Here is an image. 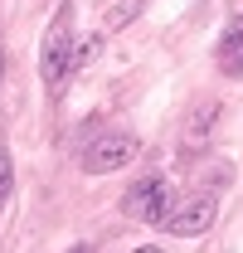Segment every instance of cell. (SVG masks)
Masks as SVG:
<instances>
[{
	"instance_id": "6da1fadb",
	"label": "cell",
	"mask_w": 243,
	"mask_h": 253,
	"mask_svg": "<svg viewBox=\"0 0 243 253\" xmlns=\"http://www.w3.org/2000/svg\"><path fill=\"white\" fill-rule=\"evenodd\" d=\"M175 210V190L165 175H141L136 185H126L122 195V214L126 219H141V224H165Z\"/></svg>"
},
{
	"instance_id": "7a4b0ae2",
	"label": "cell",
	"mask_w": 243,
	"mask_h": 253,
	"mask_svg": "<svg viewBox=\"0 0 243 253\" xmlns=\"http://www.w3.org/2000/svg\"><path fill=\"white\" fill-rule=\"evenodd\" d=\"M136 156H141V141L131 131H102L83 146V170L88 175H112L122 166H131Z\"/></svg>"
},
{
	"instance_id": "3957f363",
	"label": "cell",
	"mask_w": 243,
	"mask_h": 253,
	"mask_svg": "<svg viewBox=\"0 0 243 253\" xmlns=\"http://www.w3.org/2000/svg\"><path fill=\"white\" fill-rule=\"evenodd\" d=\"M73 20L68 15H54V25L44 34V49H39V73H44V83L49 88H63L68 83V73H73Z\"/></svg>"
},
{
	"instance_id": "277c9868",
	"label": "cell",
	"mask_w": 243,
	"mask_h": 253,
	"mask_svg": "<svg viewBox=\"0 0 243 253\" xmlns=\"http://www.w3.org/2000/svg\"><path fill=\"white\" fill-rule=\"evenodd\" d=\"M214 219H219V195H214V190H195V195L175 200V210H170L165 229L180 234V239H195V234H204Z\"/></svg>"
},
{
	"instance_id": "5b68a950",
	"label": "cell",
	"mask_w": 243,
	"mask_h": 253,
	"mask_svg": "<svg viewBox=\"0 0 243 253\" xmlns=\"http://www.w3.org/2000/svg\"><path fill=\"white\" fill-rule=\"evenodd\" d=\"M219 68L229 78H243V20H229V30L219 34Z\"/></svg>"
},
{
	"instance_id": "8992f818",
	"label": "cell",
	"mask_w": 243,
	"mask_h": 253,
	"mask_svg": "<svg viewBox=\"0 0 243 253\" xmlns=\"http://www.w3.org/2000/svg\"><path fill=\"white\" fill-rule=\"evenodd\" d=\"M214 126H219V102H200V107L185 117V131H180L185 146H204L214 136Z\"/></svg>"
},
{
	"instance_id": "52a82bcc",
	"label": "cell",
	"mask_w": 243,
	"mask_h": 253,
	"mask_svg": "<svg viewBox=\"0 0 243 253\" xmlns=\"http://www.w3.org/2000/svg\"><path fill=\"white\" fill-rule=\"evenodd\" d=\"M102 44H107V30L88 34L83 44H73V68H88V63H97V54H102Z\"/></svg>"
},
{
	"instance_id": "ba28073f",
	"label": "cell",
	"mask_w": 243,
	"mask_h": 253,
	"mask_svg": "<svg viewBox=\"0 0 243 253\" xmlns=\"http://www.w3.org/2000/svg\"><path fill=\"white\" fill-rule=\"evenodd\" d=\"M10 190H15V166H10V156H5V151H0V210H5Z\"/></svg>"
},
{
	"instance_id": "9c48e42d",
	"label": "cell",
	"mask_w": 243,
	"mask_h": 253,
	"mask_svg": "<svg viewBox=\"0 0 243 253\" xmlns=\"http://www.w3.org/2000/svg\"><path fill=\"white\" fill-rule=\"evenodd\" d=\"M136 10H141V5H136V0H122L117 10H112V20H107V30H122V25H126V20H131V15H136Z\"/></svg>"
},
{
	"instance_id": "30bf717a",
	"label": "cell",
	"mask_w": 243,
	"mask_h": 253,
	"mask_svg": "<svg viewBox=\"0 0 243 253\" xmlns=\"http://www.w3.org/2000/svg\"><path fill=\"white\" fill-rule=\"evenodd\" d=\"M68 253H92V244H73V249H68Z\"/></svg>"
},
{
	"instance_id": "8fae6325",
	"label": "cell",
	"mask_w": 243,
	"mask_h": 253,
	"mask_svg": "<svg viewBox=\"0 0 243 253\" xmlns=\"http://www.w3.org/2000/svg\"><path fill=\"white\" fill-rule=\"evenodd\" d=\"M0 83H5V44H0Z\"/></svg>"
},
{
	"instance_id": "7c38bea8",
	"label": "cell",
	"mask_w": 243,
	"mask_h": 253,
	"mask_svg": "<svg viewBox=\"0 0 243 253\" xmlns=\"http://www.w3.org/2000/svg\"><path fill=\"white\" fill-rule=\"evenodd\" d=\"M131 253H161V249H131Z\"/></svg>"
}]
</instances>
